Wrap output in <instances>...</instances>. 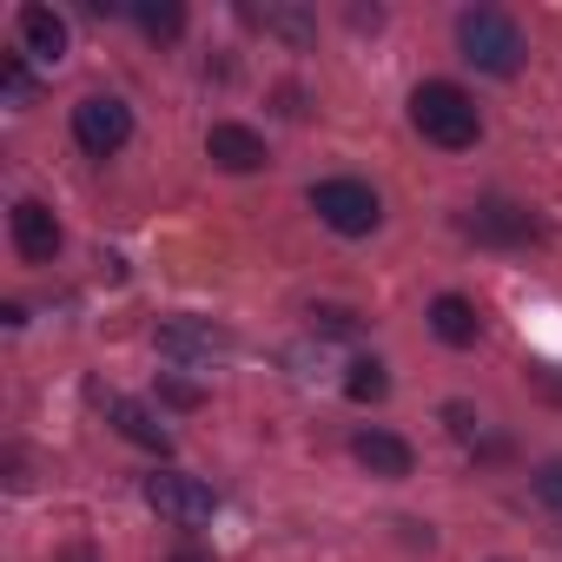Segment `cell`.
Here are the masks:
<instances>
[{
	"instance_id": "1",
	"label": "cell",
	"mask_w": 562,
	"mask_h": 562,
	"mask_svg": "<svg viewBox=\"0 0 562 562\" xmlns=\"http://www.w3.org/2000/svg\"><path fill=\"white\" fill-rule=\"evenodd\" d=\"M411 126H417L430 146H443V153H463V146H476V133H483V113H476V100H470L457 80H424V87L411 93Z\"/></svg>"
},
{
	"instance_id": "2",
	"label": "cell",
	"mask_w": 562,
	"mask_h": 562,
	"mask_svg": "<svg viewBox=\"0 0 562 562\" xmlns=\"http://www.w3.org/2000/svg\"><path fill=\"white\" fill-rule=\"evenodd\" d=\"M457 47H463V60L476 67V74H496V80H509L516 67H522V27L503 14V8H463L457 14Z\"/></svg>"
},
{
	"instance_id": "3",
	"label": "cell",
	"mask_w": 562,
	"mask_h": 562,
	"mask_svg": "<svg viewBox=\"0 0 562 562\" xmlns=\"http://www.w3.org/2000/svg\"><path fill=\"white\" fill-rule=\"evenodd\" d=\"M312 212H318L338 238H364V232H378V218H384V205H378V192H371L364 179H325V186H312Z\"/></svg>"
},
{
	"instance_id": "4",
	"label": "cell",
	"mask_w": 562,
	"mask_h": 562,
	"mask_svg": "<svg viewBox=\"0 0 562 562\" xmlns=\"http://www.w3.org/2000/svg\"><path fill=\"white\" fill-rule=\"evenodd\" d=\"M74 139H80L87 159H113V153L133 139V106L113 100V93H87V100L74 106Z\"/></svg>"
},
{
	"instance_id": "5",
	"label": "cell",
	"mask_w": 562,
	"mask_h": 562,
	"mask_svg": "<svg viewBox=\"0 0 562 562\" xmlns=\"http://www.w3.org/2000/svg\"><path fill=\"white\" fill-rule=\"evenodd\" d=\"M139 496L166 516V522H212V509H218V496H212V483H199V476H186V470H153L146 483H139Z\"/></svg>"
},
{
	"instance_id": "6",
	"label": "cell",
	"mask_w": 562,
	"mask_h": 562,
	"mask_svg": "<svg viewBox=\"0 0 562 562\" xmlns=\"http://www.w3.org/2000/svg\"><path fill=\"white\" fill-rule=\"evenodd\" d=\"M8 232H14V251H21L27 265H54V258H60V218H54L41 199H21V205L8 212Z\"/></svg>"
},
{
	"instance_id": "7",
	"label": "cell",
	"mask_w": 562,
	"mask_h": 562,
	"mask_svg": "<svg viewBox=\"0 0 562 562\" xmlns=\"http://www.w3.org/2000/svg\"><path fill=\"white\" fill-rule=\"evenodd\" d=\"M470 238H483V245H529V238H542V225L522 212V205H509V199H483V205H470Z\"/></svg>"
},
{
	"instance_id": "8",
	"label": "cell",
	"mask_w": 562,
	"mask_h": 562,
	"mask_svg": "<svg viewBox=\"0 0 562 562\" xmlns=\"http://www.w3.org/2000/svg\"><path fill=\"white\" fill-rule=\"evenodd\" d=\"M159 351L166 358H225L232 351V331H218L212 318H159Z\"/></svg>"
},
{
	"instance_id": "9",
	"label": "cell",
	"mask_w": 562,
	"mask_h": 562,
	"mask_svg": "<svg viewBox=\"0 0 562 562\" xmlns=\"http://www.w3.org/2000/svg\"><path fill=\"white\" fill-rule=\"evenodd\" d=\"M351 457H358L371 476H384V483L411 476V463H417V450H411L397 430H358V437H351Z\"/></svg>"
},
{
	"instance_id": "10",
	"label": "cell",
	"mask_w": 562,
	"mask_h": 562,
	"mask_svg": "<svg viewBox=\"0 0 562 562\" xmlns=\"http://www.w3.org/2000/svg\"><path fill=\"white\" fill-rule=\"evenodd\" d=\"M106 424L126 437V443H139V450H172V430L153 417V404H139V397H106Z\"/></svg>"
},
{
	"instance_id": "11",
	"label": "cell",
	"mask_w": 562,
	"mask_h": 562,
	"mask_svg": "<svg viewBox=\"0 0 562 562\" xmlns=\"http://www.w3.org/2000/svg\"><path fill=\"white\" fill-rule=\"evenodd\" d=\"M245 21L271 41H285V47H312L318 41V21L299 8V0H265V8H245Z\"/></svg>"
},
{
	"instance_id": "12",
	"label": "cell",
	"mask_w": 562,
	"mask_h": 562,
	"mask_svg": "<svg viewBox=\"0 0 562 562\" xmlns=\"http://www.w3.org/2000/svg\"><path fill=\"white\" fill-rule=\"evenodd\" d=\"M205 153H212V166H225V172H258V166H265V139H258L251 126H232V120H218V126L205 133Z\"/></svg>"
},
{
	"instance_id": "13",
	"label": "cell",
	"mask_w": 562,
	"mask_h": 562,
	"mask_svg": "<svg viewBox=\"0 0 562 562\" xmlns=\"http://www.w3.org/2000/svg\"><path fill=\"white\" fill-rule=\"evenodd\" d=\"M21 54H34V60H67V21L54 14V8H41V0H27L21 8Z\"/></svg>"
},
{
	"instance_id": "14",
	"label": "cell",
	"mask_w": 562,
	"mask_h": 562,
	"mask_svg": "<svg viewBox=\"0 0 562 562\" xmlns=\"http://www.w3.org/2000/svg\"><path fill=\"white\" fill-rule=\"evenodd\" d=\"M430 331L443 338V345H476V331H483V318H476V305L470 299H457V292H443L437 305H430Z\"/></svg>"
},
{
	"instance_id": "15",
	"label": "cell",
	"mask_w": 562,
	"mask_h": 562,
	"mask_svg": "<svg viewBox=\"0 0 562 562\" xmlns=\"http://www.w3.org/2000/svg\"><path fill=\"white\" fill-rule=\"evenodd\" d=\"M345 397H351V404H384V397H391V371H384L378 358H358V364L345 371Z\"/></svg>"
},
{
	"instance_id": "16",
	"label": "cell",
	"mask_w": 562,
	"mask_h": 562,
	"mask_svg": "<svg viewBox=\"0 0 562 562\" xmlns=\"http://www.w3.org/2000/svg\"><path fill=\"white\" fill-rule=\"evenodd\" d=\"M133 21H139L153 41H179V34H186V8H179V0H159V8H153V0H139Z\"/></svg>"
},
{
	"instance_id": "17",
	"label": "cell",
	"mask_w": 562,
	"mask_h": 562,
	"mask_svg": "<svg viewBox=\"0 0 562 562\" xmlns=\"http://www.w3.org/2000/svg\"><path fill=\"white\" fill-rule=\"evenodd\" d=\"M536 496L562 516V457H549V463H536Z\"/></svg>"
},
{
	"instance_id": "18",
	"label": "cell",
	"mask_w": 562,
	"mask_h": 562,
	"mask_svg": "<svg viewBox=\"0 0 562 562\" xmlns=\"http://www.w3.org/2000/svg\"><path fill=\"white\" fill-rule=\"evenodd\" d=\"M0 87H8V100H14V106H27V100H34V80H27V67H21L14 54L0 60Z\"/></svg>"
},
{
	"instance_id": "19",
	"label": "cell",
	"mask_w": 562,
	"mask_h": 562,
	"mask_svg": "<svg viewBox=\"0 0 562 562\" xmlns=\"http://www.w3.org/2000/svg\"><path fill=\"white\" fill-rule=\"evenodd\" d=\"M443 424H450V430H457L463 443L476 437V411H470V404H443Z\"/></svg>"
},
{
	"instance_id": "20",
	"label": "cell",
	"mask_w": 562,
	"mask_h": 562,
	"mask_svg": "<svg viewBox=\"0 0 562 562\" xmlns=\"http://www.w3.org/2000/svg\"><path fill=\"white\" fill-rule=\"evenodd\" d=\"M166 404H179V411H192V404H199V384H179V378H166Z\"/></svg>"
},
{
	"instance_id": "21",
	"label": "cell",
	"mask_w": 562,
	"mask_h": 562,
	"mask_svg": "<svg viewBox=\"0 0 562 562\" xmlns=\"http://www.w3.org/2000/svg\"><path fill=\"white\" fill-rule=\"evenodd\" d=\"M60 562H93V549H67V555H60Z\"/></svg>"
},
{
	"instance_id": "22",
	"label": "cell",
	"mask_w": 562,
	"mask_h": 562,
	"mask_svg": "<svg viewBox=\"0 0 562 562\" xmlns=\"http://www.w3.org/2000/svg\"><path fill=\"white\" fill-rule=\"evenodd\" d=\"M172 562H199V555H172Z\"/></svg>"
}]
</instances>
